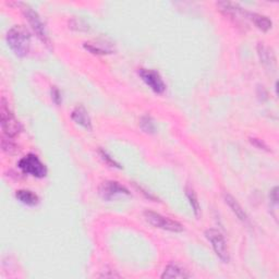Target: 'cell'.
Instances as JSON below:
<instances>
[{
  "label": "cell",
  "mask_w": 279,
  "mask_h": 279,
  "mask_svg": "<svg viewBox=\"0 0 279 279\" xmlns=\"http://www.w3.org/2000/svg\"><path fill=\"white\" fill-rule=\"evenodd\" d=\"M186 196H187V198L189 199V202H190V204H191V207H192V210H193L194 215H196L197 217H199V213H201V207H199V203L198 201L197 194L194 193L193 189L187 187V189H186Z\"/></svg>",
  "instance_id": "16"
},
{
  "label": "cell",
  "mask_w": 279,
  "mask_h": 279,
  "mask_svg": "<svg viewBox=\"0 0 279 279\" xmlns=\"http://www.w3.org/2000/svg\"><path fill=\"white\" fill-rule=\"evenodd\" d=\"M8 46L15 56L23 58L28 56L31 47V33L23 25H14L7 33Z\"/></svg>",
  "instance_id": "1"
},
{
  "label": "cell",
  "mask_w": 279,
  "mask_h": 279,
  "mask_svg": "<svg viewBox=\"0 0 279 279\" xmlns=\"http://www.w3.org/2000/svg\"><path fill=\"white\" fill-rule=\"evenodd\" d=\"M99 153H101V156H102V159L107 162L108 165H110L112 167H116V168H120V165L118 164L117 161H116L112 156H109L108 155V153L107 152H105L103 150L99 151Z\"/></svg>",
  "instance_id": "19"
},
{
  "label": "cell",
  "mask_w": 279,
  "mask_h": 279,
  "mask_svg": "<svg viewBox=\"0 0 279 279\" xmlns=\"http://www.w3.org/2000/svg\"><path fill=\"white\" fill-rule=\"evenodd\" d=\"M257 49H259V56L263 64L271 68L273 65H275V57H274L272 50L268 49V47L260 44L259 47H257Z\"/></svg>",
  "instance_id": "15"
},
{
  "label": "cell",
  "mask_w": 279,
  "mask_h": 279,
  "mask_svg": "<svg viewBox=\"0 0 279 279\" xmlns=\"http://www.w3.org/2000/svg\"><path fill=\"white\" fill-rule=\"evenodd\" d=\"M144 217L147 223L156 228L170 231V233H182L183 231V226L180 223L165 217L159 213L152 212V210H145Z\"/></svg>",
  "instance_id": "4"
},
{
  "label": "cell",
  "mask_w": 279,
  "mask_h": 279,
  "mask_svg": "<svg viewBox=\"0 0 279 279\" xmlns=\"http://www.w3.org/2000/svg\"><path fill=\"white\" fill-rule=\"evenodd\" d=\"M225 201L227 203L228 206L233 210L234 214L238 217V219H240L242 223H247L249 222V217H247L246 213L244 212V209L242 208L241 205L237 202V199L230 196V194H225Z\"/></svg>",
  "instance_id": "11"
},
{
  "label": "cell",
  "mask_w": 279,
  "mask_h": 279,
  "mask_svg": "<svg viewBox=\"0 0 279 279\" xmlns=\"http://www.w3.org/2000/svg\"><path fill=\"white\" fill-rule=\"evenodd\" d=\"M15 198H17L21 203L28 205V206H35V205H38L40 202L39 197L32 191L29 190L17 191V193H15Z\"/></svg>",
  "instance_id": "13"
},
{
  "label": "cell",
  "mask_w": 279,
  "mask_h": 279,
  "mask_svg": "<svg viewBox=\"0 0 279 279\" xmlns=\"http://www.w3.org/2000/svg\"><path fill=\"white\" fill-rule=\"evenodd\" d=\"M18 4L21 7V10H22L24 17L29 21L30 25L32 26V29L35 34L38 35V38L43 41L46 46L50 47V40L48 38V35H47L45 25L43 23V21H41V19L40 18L39 13L36 12L33 8H31L29 4L23 2H19Z\"/></svg>",
  "instance_id": "3"
},
{
  "label": "cell",
  "mask_w": 279,
  "mask_h": 279,
  "mask_svg": "<svg viewBox=\"0 0 279 279\" xmlns=\"http://www.w3.org/2000/svg\"><path fill=\"white\" fill-rule=\"evenodd\" d=\"M191 275L189 274L186 270H183L177 264H169L166 268L164 273H162L161 278L162 279H172V278H178V279H184V278H190Z\"/></svg>",
  "instance_id": "10"
},
{
  "label": "cell",
  "mask_w": 279,
  "mask_h": 279,
  "mask_svg": "<svg viewBox=\"0 0 279 279\" xmlns=\"http://www.w3.org/2000/svg\"><path fill=\"white\" fill-rule=\"evenodd\" d=\"M84 48L95 55L113 54V48L106 43H85Z\"/></svg>",
  "instance_id": "14"
},
{
  "label": "cell",
  "mask_w": 279,
  "mask_h": 279,
  "mask_svg": "<svg viewBox=\"0 0 279 279\" xmlns=\"http://www.w3.org/2000/svg\"><path fill=\"white\" fill-rule=\"evenodd\" d=\"M140 127L146 133H154L156 130L154 121H153L150 116H144V117H142L140 121Z\"/></svg>",
  "instance_id": "18"
},
{
  "label": "cell",
  "mask_w": 279,
  "mask_h": 279,
  "mask_svg": "<svg viewBox=\"0 0 279 279\" xmlns=\"http://www.w3.org/2000/svg\"><path fill=\"white\" fill-rule=\"evenodd\" d=\"M247 18H249L252 22L254 23L257 29L263 31V32H267L268 30L272 29V21L268 19L265 15L257 14V13H246Z\"/></svg>",
  "instance_id": "12"
},
{
  "label": "cell",
  "mask_w": 279,
  "mask_h": 279,
  "mask_svg": "<svg viewBox=\"0 0 279 279\" xmlns=\"http://www.w3.org/2000/svg\"><path fill=\"white\" fill-rule=\"evenodd\" d=\"M270 198H271V201L274 205H276L277 206V204H278V188L275 187L273 189V190L271 191V194H270Z\"/></svg>",
  "instance_id": "21"
},
{
  "label": "cell",
  "mask_w": 279,
  "mask_h": 279,
  "mask_svg": "<svg viewBox=\"0 0 279 279\" xmlns=\"http://www.w3.org/2000/svg\"><path fill=\"white\" fill-rule=\"evenodd\" d=\"M0 124H1L2 134L9 136V138L13 139L22 131V125L9 109L8 103L4 98H1V102H0Z\"/></svg>",
  "instance_id": "2"
},
{
  "label": "cell",
  "mask_w": 279,
  "mask_h": 279,
  "mask_svg": "<svg viewBox=\"0 0 279 279\" xmlns=\"http://www.w3.org/2000/svg\"><path fill=\"white\" fill-rule=\"evenodd\" d=\"M71 119L75 121V122L79 125H81L82 128H84L87 131H91L93 129L92 127V120L89 118L88 113L86 112V109L83 106H77L75 109L72 110L71 113Z\"/></svg>",
  "instance_id": "9"
},
{
  "label": "cell",
  "mask_w": 279,
  "mask_h": 279,
  "mask_svg": "<svg viewBox=\"0 0 279 279\" xmlns=\"http://www.w3.org/2000/svg\"><path fill=\"white\" fill-rule=\"evenodd\" d=\"M51 97H52V101H54L57 105H59L61 103V93L59 89H58L56 86H54L51 88Z\"/></svg>",
  "instance_id": "20"
},
{
  "label": "cell",
  "mask_w": 279,
  "mask_h": 279,
  "mask_svg": "<svg viewBox=\"0 0 279 279\" xmlns=\"http://www.w3.org/2000/svg\"><path fill=\"white\" fill-rule=\"evenodd\" d=\"M1 147L2 151L8 153V154H13L14 152H17V144L14 143L12 138L2 134L1 135Z\"/></svg>",
  "instance_id": "17"
},
{
  "label": "cell",
  "mask_w": 279,
  "mask_h": 279,
  "mask_svg": "<svg viewBox=\"0 0 279 279\" xmlns=\"http://www.w3.org/2000/svg\"><path fill=\"white\" fill-rule=\"evenodd\" d=\"M18 167L22 170V172L35 178H44L47 175L46 166L34 154H29L24 156L23 159H21Z\"/></svg>",
  "instance_id": "5"
},
{
  "label": "cell",
  "mask_w": 279,
  "mask_h": 279,
  "mask_svg": "<svg viewBox=\"0 0 279 279\" xmlns=\"http://www.w3.org/2000/svg\"><path fill=\"white\" fill-rule=\"evenodd\" d=\"M139 76L153 92L157 94H162L165 92L166 84L157 71L151 69H140Z\"/></svg>",
  "instance_id": "8"
},
{
  "label": "cell",
  "mask_w": 279,
  "mask_h": 279,
  "mask_svg": "<svg viewBox=\"0 0 279 279\" xmlns=\"http://www.w3.org/2000/svg\"><path fill=\"white\" fill-rule=\"evenodd\" d=\"M205 236H206L207 240L210 242L216 255L219 257L220 261L224 263H228L230 260V255L227 242H226L224 236L216 229L206 230L205 231Z\"/></svg>",
  "instance_id": "6"
},
{
  "label": "cell",
  "mask_w": 279,
  "mask_h": 279,
  "mask_svg": "<svg viewBox=\"0 0 279 279\" xmlns=\"http://www.w3.org/2000/svg\"><path fill=\"white\" fill-rule=\"evenodd\" d=\"M98 194L105 201H112L121 196H130V192L117 181H104L98 188Z\"/></svg>",
  "instance_id": "7"
}]
</instances>
